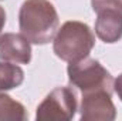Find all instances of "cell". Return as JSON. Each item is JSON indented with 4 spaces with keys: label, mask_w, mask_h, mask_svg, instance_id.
<instances>
[{
    "label": "cell",
    "mask_w": 122,
    "mask_h": 121,
    "mask_svg": "<svg viewBox=\"0 0 122 121\" xmlns=\"http://www.w3.org/2000/svg\"><path fill=\"white\" fill-rule=\"evenodd\" d=\"M70 83L84 93L91 91H107L114 93V78L111 73L94 59H82L72 61L67 68Z\"/></svg>",
    "instance_id": "3"
},
{
    "label": "cell",
    "mask_w": 122,
    "mask_h": 121,
    "mask_svg": "<svg viewBox=\"0 0 122 121\" xmlns=\"http://www.w3.org/2000/svg\"><path fill=\"white\" fill-rule=\"evenodd\" d=\"M111 93L91 91L82 94L81 120L82 121H112L117 117L115 105L111 100Z\"/></svg>",
    "instance_id": "5"
},
{
    "label": "cell",
    "mask_w": 122,
    "mask_h": 121,
    "mask_svg": "<svg viewBox=\"0 0 122 121\" xmlns=\"http://www.w3.org/2000/svg\"><path fill=\"white\" fill-rule=\"evenodd\" d=\"M77 107V93L71 87H56L37 107L36 118L38 121L71 120Z\"/></svg>",
    "instance_id": "4"
},
{
    "label": "cell",
    "mask_w": 122,
    "mask_h": 121,
    "mask_svg": "<svg viewBox=\"0 0 122 121\" xmlns=\"http://www.w3.org/2000/svg\"><path fill=\"white\" fill-rule=\"evenodd\" d=\"M97 22H95V33L97 36L108 43H117L122 38V14L117 11H99L97 13Z\"/></svg>",
    "instance_id": "7"
},
{
    "label": "cell",
    "mask_w": 122,
    "mask_h": 121,
    "mask_svg": "<svg viewBox=\"0 0 122 121\" xmlns=\"http://www.w3.org/2000/svg\"><path fill=\"white\" fill-rule=\"evenodd\" d=\"M91 6L95 13L109 10L122 14V0H91Z\"/></svg>",
    "instance_id": "10"
},
{
    "label": "cell",
    "mask_w": 122,
    "mask_h": 121,
    "mask_svg": "<svg viewBox=\"0 0 122 121\" xmlns=\"http://www.w3.org/2000/svg\"><path fill=\"white\" fill-rule=\"evenodd\" d=\"M0 59L14 64H29L31 60L30 41L17 33H4L0 36Z\"/></svg>",
    "instance_id": "6"
},
{
    "label": "cell",
    "mask_w": 122,
    "mask_h": 121,
    "mask_svg": "<svg viewBox=\"0 0 122 121\" xmlns=\"http://www.w3.org/2000/svg\"><path fill=\"white\" fill-rule=\"evenodd\" d=\"M95 46V36L88 24L82 22H65L54 36L53 50L64 61L82 60L90 56Z\"/></svg>",
    "instance_id": "2"
},
{
    "label": "cell",
    "mask_w": 122,
    "mask_h": 121,
    "mask_svg": "<svg viewBox=\"0 0 122 121\" xmlns=\"http://www.w3.org/2000/svg\"><path fill=\"white\" fill-rule=\"evenodd\" d=\"M4 24H6V11H4V9L0 6V33L3 30Z\"/></svg>",
    "instance_id": "12"
},
{
    "label": "cell",
    "mask_w": 122,
    "mask_h": 121,
    "mask_svg": "<svg viewBox=\"0 0 122 121\" xmlns=\"http://www.w3.org/2000/svg\"><path fill=\"white\" fill-rule=\"evenodd\" d=\"M21 34L34 44H47L58 30V14L48 0H26L19 13Z\"/></svg>",
    "instance_id": "1"
},
{
    "label": "cell",
    "mask_w": 122,
    "mask_h": 121,
    "mask_svg": "<svg viewBox=\"0 0 122 121\" xmlns=\"http://www.w3.org/2000/svg\"><path fill=\"white\" fill-rule=\"evenodd\" d=\"M24 81V71L14 63L0 61V94L7 90L17 88Z\"/></svg>",
    "instance_id": "8"
},
{
    "label": "cell",
    "mask_w": 122,
    "mask_h": 121,
    "mask_svg": "<svg viewBox=\"0 0 122 121\" xmlns=\"http://www.w3.org/2000/svg\"><path fill=\"white\" fill-rule=\"evenodd\" d=\"M27 118H29V114L21 103L13 100L4 93L0 94V121H24Z\"/></svg>",
    "instance_id": "9"
},
{
    "label": "cell",
    "mask_w": 122,
    "mask_h": 121,
    "mask_svg": "<svg viewBox=\"0 0 122 121\" xmlns=\"http://www.w3.org/2000/svg\"><path fill=\"white\" fill-rule=\"evenodd\" d=\"M114 91L118 94L119 100L122 101V74L121 76H118V78L114 81Z\"/></svg>",
    "instance_id": "11"
}]
</instances>
